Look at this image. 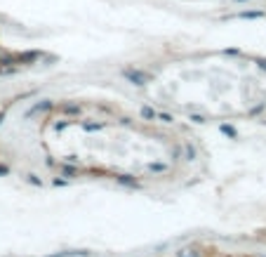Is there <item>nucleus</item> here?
<instances>
[{"mask_svg":"<svg viewBox=\"0 0 266 257\" xmlns=\"http://www.w3.org/2000/svg\"><path fill=\"white\" fill-rule=\"evenodd\" d=\"M186 161H196V149H193L191 144L186 147Z\"/></svg>","mask_w":266,"mask_h":257,"instance_id":"2eb2a0df","label":"nucleus"},{"mask_svg":"<svg viewBox=\"0 0 266 257\" xmlns=\"http://www.w3.org/2000/svg\"><path fill=\"white\" fill-rule=\"evenodd\" d=\"M177 257H200V255L196 253V250H179V253H177Z\"/></svg>","mask_w":266,"mask_h":257,"instance_id":"f8f14e48","label":"nucleus"},{"mask_svg":"<svg viewBox=\"0 0 266 257\" xmlns=\"http://www.w3.org/2000/svg\"><path fill=\"white\" fill-rule=\"evenodd\" d=\"M66 163H73V165H78V156H66Z\"/></svg>","mask_w":266,"mask_h":257,"instance_id":"4be33fe9","label":"nucleus"},{"mask_svg":"<svg viewBox=\"0 0 266 257\" xmlns=\"http://www.w3.org/2000/svg\"><path fill=\"white\" fill-rule=\"evenodd\" d=\"M123 78L127 83H132L137 87H144L148 83L153 81V76L148 73V71H142V68H132V66H125L123 68Z\"/></svg>","mask_w":266,"mask_h":257,"instance_id":"f257e3e1","label":"nucleus"},{"mask_svg":"<svg viewBox=\"0 0 266 257\" xmlns=\"http://www.w3.org/2000/svg\"><path fill=\"white\" fill-rule=\"evenodd\" d=\"M116 182H118L120 187H127V189H137L139 187V182L132 175H116Z\"/></svg>","mask_w":266,"mask_h":257,"instance_id":"39448f33","label":"nucleus"},{"mask_svg":"<svg viewBox=\"0 0 266 257\" xmlns=\"http://www.w3.org/2000/svg\"><path fill=\"white\" fill-rule=\"evenodd\" d=\"M66 125H68L66 121H61V123H54V130H57V132H61V130H66Z\"/></svg>","mask_w":266,"mask_h":257,"instance_id":"6ab92c4d","label":"nucleus"},{"mask_svg":"<svg viewBox=\"0 0 266 257\" xmlns=\"http://www.w3.org/2000/svg\"><path fill=\"white\" fill-rule=\"evenodd\" d=\"M158 118H160L163 123H172V121H174V118L170 116V113H158Z\"/></svg>","mask_w":266,"mask_h":257,"instance_id":"a211bd4d","label":"nucleus"},{"mask_svg":"<svg viewBox=\"0 0 266 257\" xmlns=\"http://www.w3.org/2000/svg\"><path fill=\"white\" fill-rule=\"evenodd\" d=\"M17 57V66H26V64H36L40 57H42V52L40 50H28V52H21V54H14Z\"/></svg>","mask_w":266,"mask_h":257,"instance_id":"f03ea898","label":"nucleus"},{"mask_svg":"<svg viewBox=\"0 0 266 257\" xmlns=\"http://www.w3.org/2000/svg\"><path fill=\"white\" fill-rule=\"evenodd\" d=\"M219 130H222V135L231 137V139H238V130H236L233 125H228V123H222V125H219Z\"/></svg>","mask_w":266,"mask_h":257,"instance_id":"0eeeda50","label":"nucleus"},{"mask_svg":"<svg viewBox=\"0 0 266 257\" xmlns=\"http://www.w3.org/2000/svg\"><path fill=\"white\" fill-rule=\"evenodd\" d=\"M264 17V12H240L238 19H262Z\"/></svg>","mask_w":266,"mask_h":257,"instance_id":"9b49d317","label":"nucleus"},{"mask_svg":"<svg viewBox=\"0 0 266 257\" xmlns=\"http://www.w3.org/2000/svg\"><path fill=\"white\" fill-rule=\"evenodd\" d=\"M54 108V102L52 99H42V102H38V104H36V107L31 108V111H28L26 116H36V113H45V111H52Z\"/></svg>","mask_w":266,"mask_h":257,"instance_id":"20e7f679","label":"nucleus"},{"mask_svg":"<svg viewBox=\"0 0 266 257\" xmlns=\"http://www.w3.org/2000/svg\"><path fill=\"white\" fill-rule=\"evenodd\" d=\"M2 175H10V168L7 165H0V177Z\"/></svg>","mask_w":266,"mask_h":257,"instance_id":"412c9836","label":"nucleus"},{"mask_svg":"<svg viewBox=\"0 0 266 257\" xmlns=\"http://www.w3.org/2000/svg\"><path fill=\"white\" fill-rule=\"evenodd\" d=\"M61 175L64 177H76L78 175V165H73V163H61Z\"/></svg>","mask_w":266,"mask_h":257,"instance_id":"423d86ee","label":"nucleus"},{"mask_svg":"<svg viewBox=\"0 0 266 257\" xmlns=\"http://www.w3.org/2000/svg\"><path fill=\"white\" fill-rule=\"evenodd\" d=\"M2 121H5V111H0V125H2Z\"/></svg>","mask_w":266,"mask_h":257,"instance_id":"5701e85b","label":"nucleus"},{"mask_svg":"<svg viewBox=\"0 0 266 257\" xmlns=\"http://www.w3.org/2000/svg\"><path fill=\"white\" fill-rule=\"evenodd\" d=\"M236 2H245V0H236Z\"/></svg>","mask_w":266,"mask_h":257,"instance_id":"b1692460","label":"nucleus"},{"mask_svg":"<svg viewBox=\"0 0 266 257\" xmlns=\"http://www.w3.org/2000/svg\"><path fill=\"white\" fill-rule=\"evenodd\" d=\"M188 121L196 123V125H203V123H205V118H203V116H198V113H191V116H188Z\"/></svg>","mask_w":266,"mask_h":257,"instance_id":"4468645a","label":"nucleus"},{"mask_svg":"<svg viewBox=\"0 0 266 257\" xmlns=\"http://www.w3.org/2000/svg\"><path fill=\"white\" fill-rule=\"evenodd\" d=\"M139 113H142V118H144V121H156V118H158V111H156V108H151V107H142Z\"/></svg>","mask_w":266,"mask_h":257,"instance_id":"6e6552de","label":"nucleus"},{"mask_svg":"<svg viewBox=\"0 0 266 257\" xmlns=\"http://www.w3.org/2000/svg\"><path fill=\"white\" fill-rule=\"evenodd\" d=\"M0 54H2V45H0Z\"/></svg>","mask_w":266,"mask_h":257,"instance_id":"393cba45","label":"nucleus"},{"mask_svg":"<svg viewBox=\"0 0 266 257\" xmlns=\"http://www.w3.org/2000/svg\"><path fill=\"white\" fill-rule=\"evenodd\" d=\"M47 257H87V250H66V253H57Z\"/></svg>","mask_w":266,"mask_h":257,"instance_id":"1a4fd4ad","label":"nucleus"},{"mask_svg":"<svg viewBox=\"0 0 266 257\" xmlns=\"http://www.w3.org/2000/svg\"><path fill=\"white\" fill-rule=\"evenodd\" d=\"M26 179H28V182H31V184H33V187H42V179H38V177H36V175H28Z\"/></svg>","mask_w":266,"mask_h":257,"instance_id":"dca6fc26","label":"nucleus"},{"mask_svg":"<svg viewBox=\"0 0 266 257\" xmlns=\"http://www.w3.org/2000/svg\"><path fill=\"white\" fill-rule=\"evenodd\" d=\"M104 128V123H82V130L85 132H99Z\"/></svg>","mask_w":266,"mask_h":257,"instance_id":"9d476101","label":"nucleus"},{"mask_svg":"<svg viewBox=\"0 0 266 257\" xmlns=\"http://www.w3.org/2000/svg\"><path fill=\"white\" fill-rule=\"evenodd\" d=\"M254 64L262 68V71H266V59H264V57H257V59H254Z\"/></svg>","mask_w":266,"mask_h":257,"instance_id":"f3484780","label":"nucleus"},{"mask_svg":"<svg viewBox=\"0 0 266 257\" xmlns=\"http://www.w3.org/2000/svg\"><path fill=\"white\" fill-rule=\"evenodd\" d=\"M59 113H64V116H80L82 108H80L78 102H64V104H59Z\"/></svg>","mask_w":266,"mask_h":257,"instance_id":"7ed1b4c3","label":"nucleus"},{"mask_svg":"<svg viewBox=\"0 0 266 257\" xmlns=\"http://www.w3.org/2000/svg\"><path fill=\"white\" fill-rule=\"evenodd\" d=\"M52 184H54V187H66V179H59V177H57Z\"/></svg>","mask_w":266,"mask_h":257,"instance_id":"aec40b11","label":"nucleus"},{"mask_svg":"<svg viewBox=\"0 0 266 257\" xmlns=\"http://www.w3.org/2000/svg\"><path fill=\"white\" fill-rule=\"evenodd\" d=\"M148 170H151V172H163V170H165V165H163V163H151V165H148Z\"/></svg>","mask_w":266,"mask_h":257,"instance_id":"ddd939ff","label":"nucleus"}]
</instances>
